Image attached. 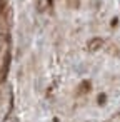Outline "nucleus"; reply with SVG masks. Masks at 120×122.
Listing matches in <instances>:
<instances>
[{
	"instance_id": "f257e3e1",
	"label": "nucleus",
	"mask_w": 120,
	"mask_h": 122,
	"mask_svg": "<svg viewBox=\"0 0 120 122\" xmlns=\"http://www.w3.org/2000/svg\"><path fill=\"white\" fill-rule=\"evenodd\" d=\"M102 45H103V40H102V39H98V37H97V39H92V40L88 42V49H90L92 52L98 50Z\"/></svg>"
},
{
	"instance_id": "f03ea898",
	"label": "nucleus",
	"mask_w": 120,
	"mask_h": 122,
	"mask_svg": "<svg viewBox=\"0 0 120 122\" xmlns=\"http://www.w3.org/2000/svg\"><path fill=\"white\" fill-rule=\"evenodd\" d=\"M88 89H90V84H88V82H83L82 87H80V90H78V94H85Z\"/></svg>"
},
{
	"instance_id": "7ed1b4c3",
	"label": "nucleus",
	"mask_w": 120,
	"mask_h": 122,
	"mask_svg": "<svg viewBox=\"0 0 120 122\" xmlns=\"http://www.w3.org/2000/svg\"><path fill=\"white\" fill-rule=\"evenodd\" d=\"M4 44H5V35H4V34H0V49L4 47Z\"/></svg>"
},
{
	"instance_id": "20e7f679",
	"label": "nucleus",
	"mask_w": 120,
	"mask_h": 122,
	"mask_svg": "<svg viewBox=\"0 0 120 122\" xmlns=\"http://www.w3.org/2000/svg\"><path fill=\"white\" fill-rule=\"evenodd\" d=\"M68 5L70 7H77L78 5V0H68Z\"/></svg>"
},
{
	"instance_id": "39448f33",
	"label": "nucleus",
	"mask_w": 120,
	"mask_h": 122,
	"mask_svg": "<svg viewBox=\"0 0 120 122\" xmlns=\"http://www.w3.org/2000/svg\"><path fill=\"white\" fill-rule=\"evenodd\" d=\"M5 9V0H0V12Z\"/></svg>"
}]
</instances>
